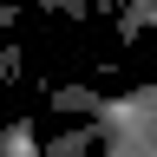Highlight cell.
Masks as SVG:
<instances>
[{
    "label": "cell",
    "instance_id": "obj_1",
    "mask_svg": "<svg viewBox=\"0 0 157 157\" xmlns=\"http://www.w3.org/2000/svg\"><path fill=\"white\" fill-rule=\"evenodd\" d=\"M0 157H33V124L20 118V124H7V137H0Z\"/></svg>",
    "mask_w": 157,
    "mask_h": 157
},
{
    "label": "cell",
    "instance_id": "obj_2",
    "mask_svg": "<svg viewBox=\"0 0 157 157\" xmlns=\"http://www.w3.org/2000/svg\"><path fill=\"white\" fill-rule=\"evenodd\" d=\"M46 7H59L66 20H85V13H92V0H46Z\"/></svg>",
    "mask_w": 157,
    "mask_h": 157
},
{
    "label": "cell",
    "instance_id": "obj_3",
    "mask_svg": "<svg viewBox=\"0 0 157 157\" xmlns=\"http://www.w3.org/2000/svg\"><path fill=\"white\" fill-rule=\"evenodd\" d=\"M33 157H39V151H33Z\"/></svg>",
    "mask_w": 157,
    "mask_h": 157
}]
</instances>
